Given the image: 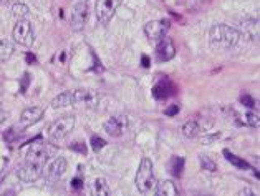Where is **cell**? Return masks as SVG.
<instances>
[{
  "label": "cell",
  "mask_w": 260,
  "mask_h": 196,
  "mask_svg": "<svg viewBox=\"0 0 260 196\" xmlns=\"http://www.w3.org/2000/svg\"><path fill=\"white\" fill-rule=\"evenodd\" d=\"M242 37V32L237 29L229 27L225 23H217L209 32V45L212 50H229L239 45Z\"/></svg>",
  "instance_id": "6da1fadb"
},
{
  "label": "cell",
  "mask_w": 260,
  "mask_h": 196,
  "mask_svg": "<svg viewBox=\"0 0 260 196\" xmlns=\"http://www.w3.org/2000/svg\"><path fill=\"white\" fill-rule=\"evenodd\" d=\"M135 185H136L138 191L141 194L154 193V188L157 185V181H156L153 161H151L149 158H143V160H141V165H139L138 172H136Z\"/></svg>",
  "instance_id": "7a4b0ae2"
},
{
  "label": "cell",
  "mask_w": 260,
  "mask_h": 196,
  "mask_svg": "<svg viewBox=\"0 0 260 196\" xmlns=\"http://www.w3.org/2000/svg\"><path fill=\"white\" fill-rule=\"evenodd\" d=\"M75 128V117L73 115H65L53 122L48 128V138L52 142H61L63 138H67L72 130Z\"/></svg>",
  "instance_id": "3957f363"
},
{
  "label": "cell",
  "mask_w": 260,
  "mask_h": 196,
  "mask_svg": "<svg viewBox=\"0 0 260 196\" xmlns=\"http://www.w3.org/2000/svg\"><path fill=\"white\" fill-rule=\"evenodd\" d=\"M14 40L22 47H31V43L35 40V34H34V27L31 23L23 18V20H17L15 27H14Z\"/></svg>",
  "instance_id": "277c9868"
},
{
  "label": "cell",
  "mask_w": 260,
  "mask_h": 196,
  "mask_svg": "<svg viewBox=\"0 0 260 196\" xmlns=\"http://www.w3.org/2000/svg\"><path fill=\"white\" fill-rule=\"evenodd\" d=\"M67 166L68 163L63 156H56L53 158L52 161L48 163V165L43 166V173L42 176H45V180L48 183H56L58 180L63 178V175L67 173Z\"/></svg>",
  "instance_id": "5b68a950"
},
{
  "label": "cell",
  "mask_w": 260,
  "mask_h": 196,
  "mask_svg": "<svg viewBox=\"0 0 260 196\" xmlns=\"http://www.w3.org/2000/svg\"><path fill=\"white\" fill-rule=\"evenodd\" d=\"M25 161L35 163V165L45 166L48 161V150L45 147V143H42L40 140L34 142L27 150V155H25Z\"/></svg>",
  "instance_id": "8992f818"
},
{
  "label": "cell",
  "mask_w": 260,
  "mask_h": 196,
  "mask_svg": "<svg viewBox=\"0 0 260 196\" xmlns=\"http://www.w3.org/2000/svg\"><path fill=\"white\" fill-rule=\"evenodd\" d=\"M103 128L111 138H119L123 136V133L128 130V117L126 115H115L110 120H106Z\"/></svg>",
  "instance_id": "52a82bcc"
},
{
  "label": "cell",
  "mask_w": 260,
  "mask_h": 196,
  "mask_svg": "<svg viewBox=\"0 0 260 196\" xmlns=\"http://www.w3.org/2000/svg\"><path fill=\"white\" fill-rule=\"evenodd\" d=\"M119 0H98L96 4V20L98 23L105 25L111 20L116 14Z\"/></svg>",
  "instance_id": "ba28073f"
},
{
  "label": "cell",
  "mask_w": 260,
  "mask_h": 196,
  "mask_svg": "<svg viewBox=\"0 0 260 196\" xmlns=\"http://www.w3.org/2000/svg\"><path fill=\"white\" fill-rule=\"evenodd\" d=\"M168 29H169L168 20H151L144 25V34L149 39V42L157 43L162 37H166Z\"/></svg>",
  "instance_id": "9c48e42d"
},
{
  "label": "cell",
  "mask_w": 260,
  "mask_h": 196,
  "mask_svg": "<svg viewBox=\"0 0 260 196\" xmlns=\"http://www.w3.org/2000/svg\"><path fill=\"white\" fill-rule=\"evenodd\" d=\"M43 173V166L35 165V163L30 161H23L20 166L17 168V176L18 180H22L23 183H34L42 176Z\"/></svg>",
  "instance_id": "30bf717a"
},
{
  "label": "cell",
  "mask_w": 260,
  "mask_h": 196,
  "mask_svg": "<svg viewBox=\"0 0 260 196\" xmlns=\"http://www.w3.org/2000/svg\"><path fill=\"white\" fill-rule=\"evenodd\" d=\"M86 20H88V5L85 2L73 5L72 14H70V27L73 30H83Z\"/></svg>",
  "instance_id": "8fae6325"
},
{
  "label": "cell",
  "mask_w": 260,
  "mask_h": 196,
  "mask_svg": "<svg viewBox=\"0 0 260 196\" xmlns=\"http://www.w3.org/2000/svg\"><path fill=\"white\" fill-rule=\"evenodd\" d=\"M42 117H43V110L39 108V106H31V108L23 110L20 115V126L22 128H28V126L40 122Z\"/></svg>",
  "instance_id": "7c38bea8"
},
{
  "label": "cell",
  "mask_w": 260,
  "mask_h": 196,
  "mask_svg": "<svg viewBox=\"0 0 260 196\" xmlns=\"http://www.w3.org/2000/svg\"><path fill=\"white\" fill-rule=\"evenodd\" d=\"M156 52H157V59H159L161 62H168V60L173 59V57L176 55V48H174L169 37H162V39L157 42Z\"/></svg>",
  "instance_id": "4fadbf2b"
},
{
  "label": "cell",
  "mask_w": 260,
  "mask_h": 196,
  "mask_svg": "<svg viewBox=\"0 0 260 196\" xmlns=\"http://www.w3.org/2000/svg\"><path fill=\"white\" fill-rule=\"evenodd\" d=\"M98 95L94 93L93 90H75L73 92V100H75V105L77 103H83L88 106H93L98 103Z\"/></svg>",
  "instance_id": "5bb4252c"
},
{
  "label": "cell",
  "mask_w": 260,
  "mask_h": 196,
  "mask_svg": "<svg viewBox=\"0 0 260 196\" xmlns=\"http://www.w3.org/2000/svg\"><path fill=\"white\" fill-rule=\"evenodd\" d=\"M154 193L157 196H177L179 194V189H177L176 183L171 180H164L159 181L154 188Z\"/></svg>",
  "instance_id": "9a60e30c"
},
{
  "label": "cell",
  "mask_w": 260,
  "mask_h": 196,
  "mask_svg": "<svg viewBox=\"0 0 260 196\" xmlns=\"http://www.w3.org/2000/svg\"><path fill=\"white\" fill-rule=\"evenodd\" d=\"M70 105H75L73 92H63V93H60L56 98H53L52 108L58 110V108H65V106H70Z\"/></svg>",
  "instance_id": "2e32d148"
},
{
  "label": "cell",
  "mask_w": 260,
  "mask_h": 196,
  "mask_svg": "<svg viewBox=\"0 0 260 196\" xmlns=\"http://www.w3.org/2000/svg\"><path fill=\"white\" fill-rule=\"evenodd\" d=\"M14 43L7 39L0 40V63H5L12 55H14Z\"/></svg>",
  "instance_id": "e0dca14e"
},
{
  "label": "cell",
  "mask_w": 260,
  "mask_h": 196,
  "mask_svg": "<svg viewBox=\"0 0 260 196\" xmlns=\"http://www.w3.org/2000/svg\"><path fill=\"white\" fill-rule=\"evenodd\" d=\"M182 135L186 136V138H189V140H191V138H196L199 135V123L196 122V120H191V122H187V123H184L182 125Z\"/></svg>",
  "instance_id": "ac0fdd59"
},
{
  "label": "cell",
  "mask_w": 260,
  "mask_h": 196,
  "mask_svg": "<svg viewBox=\"0 0 260 196\" xmlns=\"http://www.w3.org/2000/svg\"><path fill=\"white\" fill-rule=\"evenodd\" d=\"M93 194H98V196L110 194V186H108L105 178H96L93 181Z\"/></svg>",
  "instance_id": "d6986e66"
},
{
  "label": "cell",
  "mask_w": 260,
  "mask_h": 196,
  "mask_svg": "<svg viewBox=\"0 0 260 196\" xmlns=\"http://www.w3.org/2000/svg\"><path fill=\"white\" fill-rule=\"evenodd\" d=\"M224 155H225V160L227 161H229L231 163V165H234V166H236V168H250L249 166V163H247L245 160H242V158H239V156H236V155H234V153H231V151L229 150H224Z\"/></svg>",
  "instance_id": "ffe728a7"
},
{
  "label": "cell",
  "mask_w": 260,
  "mask_h": 196,
  "mask_svg": "<svg viewBox=\"0 0 260 196\" xmlns=\"http://www.w3.org/2000/svg\"><path fill=\"white\" fill-rule=\"evenodd\" d=\"M12 15H14L17 20H23V18H28L30 9L25 4H14V7H12Z\"/></svg>",
  "instance_id": "44dd1931"
},
{
  "label": "cell",
  "mask_w": 260,
  "mask_h": 196,
  "mask_svg": "<svg viewBox=\"0 0 260 196\" xmlns=\"http://www.w3.org/2000/svg\"><path fill=\"white\" fill-rule=\"evenodd\" d=\"M171 88V85H169V81H166V80H162V81H159L156 87H154V90H153V95L157 98V100H162V98H166L168 95L171 93V92H168Z\"/></svg>",
  "instance_id": "7402d4cb"
},
{
  "label": "cell",
  "mask_w": 260,
  "mask_h": 196,
  "mask_svg": "<svg viewBox=\"0 0 260 196\" xmlns=\"http://www.w3.org/2000/svg\"><path fill=\"white\" fill-rule=\"evenodd\" d=\"M182 168H184V160H182V158H179V156L171 158V163H169L171 173H173L174 176H181L182 175Z\"/></svg>",
  "instance_id": "603a6c76"
},
{
  "label": "cell",
  "mask_w": 260,
  "mask_h": 196,
  "mask_svg": "<svg viewBox=\"0 0 260 196\" xmlns=\"http://www.w3.org/2000/svg\"><path fill=\"white\" fill-rule=\"evenodd\" d=\"M199 163L202 170H207V172H217V165H215V161L211 160L207 155H199Z\"/></svg>",
  "instance_id": "cb8c5ba5"
},
{
  "label": "cell",
  "mask_w": 260,
  "mask_h": 196,
  "mask_svg": "<svg viewBox=\"0 0 260 196\" xmlns=\"http://www.w3.org/2000/svg\"><path fill=\"white\" fill-rule=\"evenodd\" d=\"M245 123H249L250 126H258V123H260L258 115H257V113H253V111H249L245 115Z\"/></svg>",
  "instance_id": "d4e9b609"
},
{
  "label": "cell",
  "mask_w": 260,
  "mask_h": 196,
  "mask_svg": "<svg viewBox=\"0 0 260 196\" xmlns=\"http://www.w3.org/2000/svg\"><path fill=\"white\" fill-rule=\"evenodd\" d=\"M91 147H93L94 151H98V150H101V148L105 147V140H101V138L93 136V138H91Z\"/></svg>",
  "instance_id": "484cf974"
},
{
  "label": "cell",
  "mask_w": 260,
  "mask_h": 196,
  "mask_svg": "<svg viewBox=\"0 0 260 196\" xmlns=\"http://www.w3.org/2000/svg\"><path fill=\"white\" fill-rule=\"evenodd\" d=\"M70 148H72V150H77V151H80V153L86 155V147H85V143H81V142H75V143H72V145H70Z\"/></svg>",
  "instance_id": "4316f807"
},
{
  "label": "cell",
  "mask_w": 260,
  "mask_h": 196,
  "mask_svg": "<svg viewBox=\"0 0 260 196\" xmlns=\"http://www.w3.org/2000/svg\"><path fill=\"white\" fill-rule=\"evenodd\" d=\"M219 133L217 135H209V136H204V138H202V145H211V142H215V140H219Z\"/></svg>",
  "instance_id": "83f0119b"
},
{
  "label": "cell",
  "mask_w": 260,
  "mask_h": 196,
  "mask_svg": "<svg viewBox=\"0 0 260 196\" xmlns=\"http://www.w3.org/2000/svg\"><path fill=\"white\" fill-rule=\"evenodd\" d=\"M9 120V111H5V110H2L0 108V128L5 125V122Z\"/></svg>",
  "instance_id": "f1b7e54d"
},
{
  "label": "cell",
  "mask_w": 260,
  "mask_h": 196,
  "mask_svg": "<svg viewBox=\"0 0 260 196\" xmlns=\"http://www.w3.org/2000/svg\"><path fill=\"white\" fill-rule=\"evenodd\" d=\"M240 100H242V103H244V105H247V106H250V108H252V106H253V105H255V102H253V100H252V98L249 97V95H244V97H242V98H240Z\"/></svg>",
  "instance_id": "f546056e"
},
{
  "label": "cell",
  "mask_w": 260,
  "mask_h": 196,
  "mask_svg": "<svg viewBox=\"0 0 260 196\" xmlns=\"http://www.w3.org/2000/svg\"><path fill=\"white\" fill-rule=\"evenodd\" d=\"M177 111H179V106H176V105H174V106H171V108L166 110V115L171 117V115H174V113H177Z\"/></svg>",
  "instance_id": "4dcf8cb0"
},
{
  "label": "cell",
  "mask_w": 260,
  "mask_h": 196,
  "mask_svg": "<svg viewBox=\"0 0 260 196\" xmlns=\"http://www.w3.org/2000/svg\"><path fill=\"white\" fill-rule=\"evenodd\" d=\"M72 186H73L75 189H80V188H81V181H80L78 178H77V180H73V185H72Z\"/></svg>",
  "instance_id": "1f68e13d"
},
{
  "label": "cell",
  "mask_w": 260,
  "mask_h": 196,
  "mask_svg": "<svg viewBox=\"0 0 260 196\" xmlns=\"http://www.w3.org/2000/svg\"><path fill=\"white\" fill-rule=\"evenodd\" d=\"M143 65H144V67H149V63H148V57H143Z\"/></svg>",
  "instance_id": "d6a6232c"
},
{
  "label": "cell",
  "mask_w": 260,
  "mask_h": 196,
  "mask_svg": "<svg viewBox=\"0 0 260 196\" xmlns=\"http://www.w3.org/2000/svg\"><path fill=\"white\" fill-rule=\"evenodd\" d=\"M81 2H85V4H88V2H90V0H81Z\"/></svg>",
  "instance_id": "836d02e7"
},
{
  "label": "cell",
  "mask_w": 260,
  "mask_h": 196,
  "mask_svg": "<svg viewBox=\"0 0 260 196\" xmlns=\"http://www.w3.org/2000/svg\"><path fill=\"white\" fill-rule=\"evenodd\" d=\"M0 2H2V0H0Z\"/></svg>",
  "instance_id": "e575fe53"
}]
</instances>
